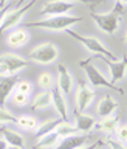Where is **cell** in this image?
<instances>
[{"mask_svg":"<svg viewBox=\"0 0 127 149\" xmlns=\"http://www.w3.org/2000/svg\"><path fill=\"white\" fill-rule=\"evenodd\" d=\"M124 6H126L124 2H115L113 9H112L110 13H107V14L96 13L95 8L92 6L90 17L96 22V25L99 26L104 33L113 36L116 33V30H118V26H119V17H121V14L124 13Z\"/></svg>","mask_w":127,"mask_h":149,"instance_id":"cell-1","label":"cell"},{"mask_svg":"<svg viewBox=\"0 0 127 149\" xmlns=\"http://www.w3.org/2000/svg\"><path fill=\"white\" fill-rule=\"evenodd\" d=\"M84 17L81 16H53V17H45L36 22H28L23 26H37V28H45V30H53V31H60V30H70V26L76 25L82 22Z\"/></svg>","mask_w":127,"mask_h":149,"instance_id":"cell-2","label":"cell"},{"mask_svg":"<svg viewBox=\"0 0 127 149\" xmlns=\"http://www.w3.org/2000/svg\"><path fill=\"white\" fill-rule=\"evenodd\" d=\"M67 34L74 37L78 42H81V44L87 48V51H90V53L95 54L96 58H101L102 61H112V62H113V61H118V59H116V56L113 53H110V51L99 42V39H96V37L78 34V33L73 31V30H67Z\"/></svg>","mask_w":127,"mask_h":149,"instance_id":"cell-3","label":"cell"},{"mask_svg":"<svg viewBox=\"0 0 127 149\" xmlns=\"http://www.w3.org/2000/svg\"><path fill=\"white\" fill-rule=\"evenodd\" d=\"M59 56V48L53 42H44V44L37 45L36 48L31 50L30 59L40 65H50L53 64Z\"/></svg>","mask_w":127,"mask_h":149,"instance_id":"cell-4","label":"cell"},{"mask_svg":"<svg viewBox=\"0 0 127 149\" xmlns=\"http://www.w3.org/2000/svg\"><path fill=\"white\" fill-rule=\"evenodd\" d=\"M33 5H34V2H26V3L19 2L17 6H14L11 11L6 14V16L3 17L2 23H0V37L3 36L5 31H8V30H11V28L16 26L17 23L22 20V17L33 8Z\"/></svg>","mask_w":127,"mask_h":149,"instance_id":"cell-5","label":"cell"},{"mask_svg":"<svg viewBox=\"0 0 127 149\" xmlns=\"http://www.w3.org/2000/svg\"><path fill=\"white\" fill-rule=\"evenodd\" d=\"M79 65H81V68L85 70V74H87L88 81H90L95 87H109V88H115V90H118V92L123 93V90H121V88H118L116 86H113V84H112L109 79H107L104 74H102L99 70L95 67V65H92L90 61L81 59V61H79Z\"/></svg>","mask_w":127,"mask_h":149,"instance_id":"cell-6","label":"cell"},{"mask_svg":"<svg viewBox=\"0 0 127 149\" xmlns=\"http://www.w3.org/2000/svg\"><path fill=\"white\" fill-rule=\"evenodd\" d=\"M74 8L73 2H46L42 6L40 14H44L46 17H53V16H65V13L71 11Z\"/></svg>","mask_w":127,"mask_h":149,"instance_id":"cell-7","label":"cell"},{"mask_svg":"<svg viewBox=\"0 0 127 149\" xmlns=\"http://www.w3.org/2000/svg\"><path fill=\"white\" fill-rule=\"evenodd\" d=\"M93 98H95V92H93L85 82H79V87H78V92H76V107H78V113H82V112L92 104Z\"/></svg>","mask_w":127,"mask_h":149,"instance_id":"cell-8","label":"cell"},{"mask_svg":"<svg viewBox=\"0 0 127 149\" xmlns=\"http://www.w3.org/2000/svg\"><path fill=\"white\" fill-rule=\"evenodd\" d=\"M58 88L62 93V96H71V88H73V76L67 70L65 65L60 64L58 68Z\"/></svg>","mask_w":127,"mask_h":149,"instance_id":"cell-9","label":"cell"},{"mask_svg":"<svg viewBox=\"0 0 127 149\" xmlns=\"http://www.w3.org/2000/svg\"><path fill=\"white\" fill-rule=\"evenodd\" d=\"M92 137L87 134H74L70 137H65L60 140V143H58L53 149H79L82 146H85V143Z\"/></svg>","mask_w":127,"mask_h":149,"instance_id":"cell-10","label":"cell"},{"mask_svg":"<svg viewBox=\"0 0 127 149\" xmlns=\"http://www.w3.org/2000/svg\"><path fill=\"white\" fill-rule=\"evenodd\" d=\"M0 62H3L9 68V73H11V74H16L19 70L26 68L28 65H30V62H28L26 59H23V58H20V56H17L14 53H5V54H2V56H0Z\"/></svg>","mask_w":127,"mask_h":149,"instance_id":"cell-11","label":"cell"},{"mask_svg":"<svg viewBox=\"0 0 127 149\" xmlns=\"http://www.w3.org/2000/svg\"><path fill=\"white\" fill-rule=\"evenodd\" d=\"M17 82H19V78L16 74L8 76V78H0V109H5L8 96L12 95Z\"/></svg>","mask_w":127,"mask_h":149,"instance_id":"cell-12","label":"cell"},{"mask_svg":"<svg viewBox=\"0 0 127 149\" xmlns=\"http://www.w3.org/2000/svg\"><path fill=\"white\" fill-rule=\"evenodd\" d=\"M107 65L110 68V73H112V79L110 82L115 86V82H118L119 79H123L127 73V56H123L121 61H105Z\"/></svg>","mask_w":127,"mask_h":149,"instance_id":"cell-13","label":"cell"},{"mask_svg":"<svg viewBox=\"0 0 127 149\" xmlns=\"http://www.w3.org/2000/svg\"><path fill=\"white\" fill-rule=\"evenodd\" d=\"M30 40V33L26 28H17V30L11 31L6 37V44L12 48H19V47L25 45Z\"/></svg>","mask_w":127,"mask_h":149,"instance_id":"cell-14","label":"cell"},{"mask_svg":"<svg viewBox=\"0 0 127 149\" xmlns=\"http://www.w3.org/2000/svg\"><path fill=\"white\" fill-rule=\"evenodd\" d=\"M51 104L56 107L58 113L60 115L62 121H68V112H67V102H65L62 93L59 92V88H51Z\"/></svg>","mask_w":127,"mask_h":149,"instance_id":"cell-15","label":"cell"},{"mask_svg":"<svg viewBox=\"0 0 127 149\" xmlns=\"http://www.w3.org/2000/svg\"><path fill=\"white\" fill-rule=\"evenodd\" d=\"M115 109H118V102H116V100L112 95H105L99 101V104H98V113H99L102 118L113 115Z\"/></svg>","mask_w":127,"mask_h":149,"instance_id":"cell-16","label":"cell"},{"mask_svg":"<svg viewBox=\"0 0 127 149\" xmlns=\"http://www.w3.org/2000/svg\"><path fill=\"white\" fill-rule=\"evenodd\" d=\"M0 132H2V135H3V138H5V141H6L8 146L20 148V149L25 146V138H23L20 134L14 132V130H11V129H6V127H2Z\"/></svg>","mask_w":127,"mask_h":149,"instance_id":"cell-17","label":"cell"},{"mask_svg":"<svg viewBox=\"0 0 127 149\" xmlns=\"http://www.w3.org/2000/svg\"><path fill=\"white\" fill-rule=\"evenodd\" d=\"M96 121L93 116H88V115H84V113H76V129L78 132H84L87 134L88 130H92L95 127Z\"/></svg>","mask_w":127,"mask_h":149,"instance_id":"cell-18","label":"cell"},{"mask_svg":"<svg viewBox=\"0 0 127 149\" xmlns=\"http://www.w3.org/2000/svg\"><path fill=\"white\" fill-rule=\"evenodd\" d=\"M60 123H62V120H60V118L50 120V121H45V123H42L39 127H37V130H36V138H42V137H45L46 134L54 132L56 127H58Z\"/></svg>","mask_w":127,"mask_h":149,"instance_id":"cell-19","label":"cell"},{"mask_svg":"<svg viewBox=\"0 0 127 149\" xmlns=\"http://www.w3.org/2000/svg\"><path fill=\"white\" fill-rule=\"evenodd\" d=\"M50 104H51V92L45 90V92L39 93V95L34 98V101L31 102V109H33V110L46 109V107H48Z\"/></svg>","mask_w":127,"mask_h":149,"instance_id":"cell-20","label":"cell"},{"mask_svg":"<svg viewBox=\"0 0 127 149\" xmlns=\"http://www.w3.org/2000/svg\"><path fill=\"white\" fill-rule=\"evenodd\" d=\"M118 121H119V116L118 115H110V116L102 118L101 123L99 124H95V126H98V129H101V130H104V132L110 134V132H113V130L116 129Z\"/></svg>","mask_w":127,"mask_h":149,"instance_id":"cell-21","label":"cell"},{"mask_svg":"<svg viewBox=\"0 0 127 149\" xmlns=\"http://www.w3.org/2000/svg\"><path fill=\"white\" fill-rule=\"evenodd\" d=\"M59 135L56 134V132H51V134H46L45 137H42L37 140V143H36V146L37 148H40V149H46V148H54L56 144H58L59 141Z\"/></svg>","mask_w":127,"mask_h":149,"instance_id":"cell-22","label":"cell"},{"mask_svg":"<svg viewBox=\"0 0 127 149\" xmlns=\"http://www.w3.org/2000/svg\"><path fill=\"white\" fill-rule=\"evenodd\" d=\"M54 132L58 134L60 138H65V137H70V135L78 134V129H76V126H73L71 123H68V121H62V123L56 127Z\"/></svg>","mask_w":127,"mask_h":149,"instance_id":"cell-23","label":"cell"},{"mask_svg":"<svg viewBox=\"0 0 127 149\" xmlns=\"http://www.w3.org/2000/svg\"><path fill=\"white\" fill-rule=\"evenodd\" d=\"M16 124L19 126V127L26 129V130H33V129H36V127H37V121H36V118H33V116H30V115L19 116Z\"/></svg>","mask_w":127,"mask_h":149,"instance_id":"cell-24","label":"cell"},{"mask_svg":"<svg viewBox=\"0 0 127 149\" xmlns=\"http://www.w3.org/2000/svg\"><path fill=\"white\" fill-rule=\"evenodd\" d=\"M37 84H39L40 88H45V90H48L54 86V76L51 73H40L39 74V79H37Z\"/></svg>","mask_w":127,"mask_h":149,"instance_id":"cell-25","label":"cell"},{"mask_svg":"<svg viewBox=\"0 0 127 149\" xmlns=\"http://www.w3.org/2000/svg\"><path fill=\"white\" fill-rule=\"evenodd\" d=\"M17 3L19 2H0V23H2V20H3V17L6 16V14L11 11V9L14 8V6H17Z\"/></svg>","mask_w":127,"mask_h":149,"instance_id":"cell-26","label":"cell"},{"mask_svg":"<svg viewBox=\"0 0 127 149\" xmlns=\"http://www.w3.org/2000/svg\"><path fill=\"white\" fill-rule=\"evenodd\" d=\"M0 123H17V116L6 109H0Z\"/></svg>","mask_w":127,"mask_h":149,"instance_id":"cell-27","label":"cell"},{"mask_svg":"<svg viewBox=\"0 0 127 149\" xmlns=\"http://www.w3.org/2000/svg\"><path fill=\"white\" fill-rule=\"evenodd\" d=\"M12 102L16 106H26L28 104V95H23L20 92H12Z\"/></svg>","mask_w":127,"mask_h":149,"instance_id":"cell-28","label":"cell"},{"mask_svg":"<svg viewBox=\"0 0 127 149\" xmlns=\"http://www.w3.org/2000/svg\"><path fill=\"white\" fill-rule=\"evenodd\" d=\"M16 92H20L23 95H30L31 93V84L28 81H19L16 84V88H14Z\"/></svg>","mask_w":127,"mask_h":149,"instance_id":"cell-29","label":"cell"},{"mask_svg":"<svg viewBox=\"0 0 127 149\" xmlns=\"http://www.w3.org/2000/svg\"><path fill=\"white\" fill-rule=\"evenodd\" d=\"M116 134H118V138H119L121 144H123V143H127V124L119 126L118 130H116Z\"/></svg>","mask_w":127,"mask_h":149,"instance_id":"cell-30","label":"cell"},{"mask_svg":"<svg viewBox=\"0 0 127 149\" xmlns=\"http://www.w3.org/2000/svg\"><path fill=\"white\" fill-rule=\"evenodd\" d=\"M8 76H12V74L9 73V68L3 62H0V78H8Z\"/></svg>","mask_w":127,"mask_h":149,"instance_id":"cell-31","label":"cell"},{"mask_svg":"<svg viewBox=\"0 0 127 149\" xmlns=\"http://www.w3.org/2000/svg\"><path fill=\"white\" fill-rule=\"evenodd\" d=\"M107 143H109V146H110V149H126L123 144H121L119 141H115V140H112V138H109L107 140Z\"/></svg>","mask_w":127,"mask_h":149,"instance_id":"cell-32","label":"cell"},{"mask_svg":"<svg viewBox=\"0 0 127 149\" xmlns=\"http://www.w3.org/2000/svg\"><path fill=\"white\" fill-rule=\"evenodd\" d=\"M99 144H102V141L99 140V141H96V143H92V144H88V146H82V148H79V149H96Z\"/></svg>","mask_w":127,"mask_h":149,"instance_id":"cell-33","label":"cell"},{"mask_svg":"<svg viewBox=\"0 0 127 149\" xmlns=\"http://www.w3.org/2000/svg\"><path fill=\"white\" fill-rule=\"evenodd\" d=\"M8 148V144H6V141H5L3 138H0V149H6Z\"/></svg>","mask_w":127,"mask_h":149,"instance_id":"cell-34","label":"cell"},{"mask_svg":"<svg viewBox=\"0 0 127 149\" xmlns=\"http://www.w3.org/2000/svg\"><path fill=\"white\" fill-rule=\"evenodd\" d=\"M6 149H20V148H14V146H8Z\"/></svg>","mask_w":127,"mask_h":149,"instance_id":"cell-35","label":"cell"},{"mask_svg":"<svg viewBox=\"0 0 127 149\" xmlns=\"http://www.w3.org/2000/svg\"><path fill=\"white\" fill-rule=\"evenodd\" d=\"M33 149H40V148H37V146H34V148H33Z\"/></svg>","mask_w":127,"mask_h":149,"instance_id":"cell-36","label":"cell"},{"mask_svg":"<svg viewBox=\"0 0 127 149\" xmlns=\"http://www.w3.org/2000/svg\"><path fill=\"white\" fill-rule=\"evenodd\" d=\"M126 44H127V34H126Z\"/></svg>","mask_w":127,"mask_h":149,"instance_id":"cell-37","label":"cell"}]
</instances>
